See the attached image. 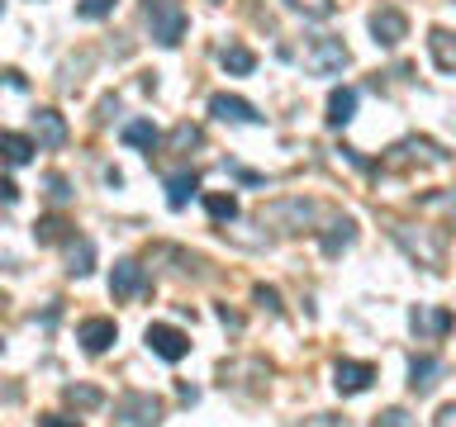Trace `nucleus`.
<instances>
[{"label": "nucleus", "mask_w": 456, "mask_h": 427, "mask_svg": "<svg viewBox=\"0 0 456 427\" xmlns=\"http://www.w3.org/2000/svg\"><path fill=\"white\" fill-rule=\"evenodd\" d=\"M148 20H152V38L162 48H176L181 34H185V10L176 0H148Z\"/></svg>", "instance_id": "nucleus-1"}, {"label": "nucleus", "mask_w": 456, "mask_h": 427, "mask_svg": "<svg viewBox=\"0 0 456 427\" xmlns=\"http://www.w3.org/2000/svg\"><path fill=\"white\" fill-rule=\"evenodd\" d=\"M114 418H119L124 427H157L162 423V399L134 390V394H124L119 404H114Z\"/></svg>", "instance_id": "nucleus-2"}, {"label": "nucleus", "mask_w": 456, "mask_h": 427, "mask_svg": "<svg viewBox=\"0 0 456 427\" xmlns=\"http://www.w3.org/2000/svg\"><path fill=\"white\" fill-rule=\"evenodd\" d=\"M347 62H352V52H347L342 38H314L309 52H305V67L314 71V77H338Z\"/></svg>", "instance_id": "nucleus-3"}, {"label": "nucleus", "mask_w": 456, "mask_h": 427, "mask_svg": "<svg viewBox=\"0 0 456 427\" xmlns=\"http://www.w3.org/2000/svg\"><path fill=\"white\" fill-rule=\"evenodd\" d=\"M395 242H399V247H404L419 266H428V270H437V266H442V238L423 233V228L413 233L409 223H395Z\"/></svg>", "instance_id": "nucleus-4"}, {"label": "nucleus", "mask_w": 456, "mask_h": 427, "mask_svg": "<svg viewBox=\"0 0 456 427\" xmlns=\"http://www.w3.org/2000/svg\"><path fill=\"white\" fill-rule=\"evenodd\" d=\"M142 342H148V351L162 356V361H181V356L191 351V337H185L181 327H171V323H152L148 333H142Z\"/></svg>", "instance_id": "nucleus-5"}, {"label": "nucleus", "mask_w": 456, "mask_h": 427, "mask_svg": "<svg viewBox=\"0 0 456 427\" xmlns=\"http://www.w3.org/2000/svg\"><path fill=\"white\" fill-rule=\"evenodd\" d=\"M370 380H376V366L370 361H338L333 366V390L338 394H366Z\"/></svg>", "instance_id": "nucleus-6"}, {"label": "nucleus", "mask_w": 456, "mask_h": 427, "mask_svg": "<svg viewBox=\"0 0 456 427\" xmlns=\"http://www.w3.org/2000/svg\"><path fill=\"white\" fill-rule=\"evenodd\" d=\"M34 142H38V148H48V152L67 148V124H62V114H57V109H34Z\"/></svg>", "instance_id": "nucleus-7"}, {"label": "nucleus", "mask_w": 456, "mask_h": 427, "mask_svg": "<svg viewBox=\"0 0 456 427\" xmlns=\"http://www.w3.org/2000/svg\"><path fill=\"white\" fill-rule=\"evenodd\" d=\"M114 337H119V327H114V318H86L81 327H77V342L91 356H100V351H110L114 347Z\"/></svg>", "instance_id": "nucleus-8"}, {"label": "nucleus", "mask_w": 456, "mask_h": 427, "mask_svg": "<svg viewBox=\"0 0 456 427\" xmlns=\"http://www.w3.org/2000/svg\"><path fill=\"white\" fill-rule=\"evenodd\" d=\"M370 34H376L380 48H395V43L409 38V20L399 10H376V14H370Z\"/></svg>", "instance_id": "nucleus-9"}, {"label": "nucleus", "mask_w": 456, "mask_h": 427, "mask_svg": "<svg viewBox=\"0 0 456 427\" xmlns=\"http://www.w3.org/2000/svg\"><path fill=\"white\" fill-rule=\"evenodd\" d=\"M409 323H413V333H419V337H447L452 327H456L452 309H428V304L413 309V313H409Z\"/></svg>", "instance_id": "nucleus-10"}, {"label": "nucleus", "mask_w": 456, "mask_h": 427, "mask_svg": "<svg viewBox=\"0 0 456 427\" xmlns=\"http://www.w3.org/2000/svg\"><path fill=\"white\" fill-rule=\"evenodd\" d=\"M148 290V276H142L138 262H114V276H110V294L114 299H134Z\"/></svg>", "instance_id": "nucleus-11"}, {"label": "nucleus", "mask_w": 456, "mask_h": 427, "mask_svg": "<svg viewBox=\"0 0 456 427\" xmlns=\"http://www.w3.org/2000/svg\"><path fill=\"white\" fill-rule=\"evenodd\" d=\"M442 370H447V366H442L437 356H413V361H409V390L413 394H433L437 380H442Z\"/></svg>", "instance_id": "nucleus-12"}, {"label": "nucleus", "mask_w": 456, "mask_h": 427, "mask_svg": "<svg viewBox=\"0 0 456 427\" xmlns=\"http://www.w3.org/2000/svg\"><path fill=\"white\" fill-rule=\"evenodd\" d=\"M262 219H271V223H295V233H305V223L314 219V205H309V199H281V205L262 209Z\"/></svg>", "instance_id": "nucleus-13"}, {"label": "nucleus", "mask_w": 456, "mask_h": 427, "mask_svg": "<svg viewBox=\"0 0 456 427\" xmlns=\"http://www.w3.org/2000/svg\"><path fill=\"white\" fill-rule=\"evenodd\" d=\"M209 114H219L224 124H256V119H262L256 105H248V100H238V95H214L209 100Z\"/></svg>", "instance_id": "nucleus-14"}, {"label": "nucleus", "mask_w": 456, "mask_h": 427, "mask_svg": "<svg viewBox=\"0 0 456 427\" xmlns=\"http://www.w3.org/2000/svg\"><path fill=\"white\" fill-rule=\"evenodd\" d=\"M356 114V91L352 85H338L333 95H328V128H347Z\"/></svg>", "instance_id": "nucleus-15"}, {"label": "nucleus", "mask_w": 456, "mask_h": 427, "mask_svg": "<svg viewBox=\"0 0 456 427\" xmlns=\"http://www.w3.org/2000/svg\"><path fill=\"white\" fill-rule=\"evenodd\" d=\"M428 52H433L437 71H456V34L452 28H433L428 34Z\"/></svg>", "instance_id": "nucleus-16"}, {"label": "nucleus", "mask_w": 456, "mask_h": 427, "mask_svg": "<svg viewBox=\"0 0 456 427\" xmlns=\"http://www.w3.org/2000/svg\"><path fill=\"white\" fill-rule=\"evenodd\" d=\"M91 262H95L91 238H67V270L71 276H91Z\"/></svg>", "instance_id": "nucleus-17"}, {"label": "nucleus", "mask_w": 456, "mask_h": 427, "mask_svg": "<svg viewBox=\"0 0 456 427\" xmlns=\"http://www.w3.org/2000/svg\"><path fill=\"white\" fill-rule=\"evenodd\" d=\"M195 185H200L195 171H176V176H167V205L171 209H185V199L195 195Z\"/></svg>", "instance_id": "nucleus-18"}, {"label": "nucleus", "mask_w": 456, "mask_h": 427, "mask_svg": "<svg viewBox=\"0 0 456 427\" xmlns=\"http://www.w3.org/2000/svg\"><path fill=\"white\" fill-rule=\"evenodd\" d=\"M219 67L233 71V77H248L256 67V57H252V48H242V43H228V48H219Z\"/></svg>", "instance_id": "nucleus-19"}, {"label": "nucleus", "mask_w": 456, "mask_h": 427, "mask_svg": "<svg viewBox=\"0 0 456 427\" xmlns=\"http://www.w3.org/2000/svg\"><path fill=\"white\" fill-rule=\"evenodd\" d=\"M352 238H356V223H352V219H338V223H333V233H323V256L347 252V247H352Z\"/></svg>", "instance_id": "nucleus-20"}, {"label": "nucleus", "mask_w": 456, "mask_h": 427, "mask_svg": "<svg viewBox=\"0 0 456 427\" xmlns=\"http://www.w3.org/2000/svg\"><path fill=\"white\" fill-rule=\"evenodd\" d=\"M62 399H67L71 408H100V404H105V394H100L95 384H67Z\"/></svg>", "instance_id": "nucleus-21"}, {"label": "nucleus", "mask_w": 456, "mask_h": 427, "mask_svg": "<svg viewBox=\"0 0 456 427\" xmlns=\"http://www.w3.org/2000/svg\"><path fill=\"white\" fill-rule=\"evenodd\" d=\"M28 157H34V138H24V133H5V162H10V166H24Z\"/></svg>", "instance_id": "nucleus-22"}, {"label": "nucleus", "mask_w": 456, "mask_h": 427, "mask_svg": "<svg viewBox=\"0 0 456 427\" xmlns=\"http://www.w3.org/2000/svg\"><path fill=\"white\" fill-rule=\"evenodd\" d=\"M124 142H134V148H157V128L134 119V124H124Z\"/></svg>", "instance_id": "nucleus-23"}, {"label": "nucleus", "mask_w": 456, "mask_h": 427, "mask_svg": "<svg viewBox=\"0 0 456 427\" xmlns=\"http://www.w3.org/2000/svg\"><path fill=\"white\" fill-rule=\"evenodd\" d=\"M205 209L214 214L219 223H228V219H238V199L233 195H205Z\"/></svg>", "instance_id": "nucleus-24"}, {"label": "nucleus", "mask_w": 456, "mask_h": 427, "mask_svg": "<svg viewBox=\"0 0 456 427\" xmlns=\"http://www.w3.org/2000/svg\"><path fill=\"white\" fill-rule=\"evenodd\" d=\"M34 238H38V242H67L71 233H67L62 219H38V223H34Z\"/></svg>", "instance_id": "nucleus-25"}, {"label": "nucleus", "mask_w": 456, "mask_h": 427, "mask_svg": "<svg viewBox=\"0 0 456 427\" xmlns=\"http://www.w3.org/2000/svg\"><path fill=\"white\" fill-rule=\"evenodd\" d=\"M285 5L309 14V20H328V14H333V0H285Z\"/></svg>", "instance_id": "nucleus-26"}, {"label": "nucleus", "mask_w": 456, "mask_h": 427, "mask_svg": "<svg viewBox=\"0 0 456 427\" xmlns=\"http://www.w3.org/2000/svg\"><path fill=\"white\" fill-rule=\"evenodd\" d=\"M370 427H419V418L404 413V408H385V413H376V423H370Z\"/></svg>", "instance_id": "nucleus-27"}, {"label": "nucleus", "mask_w": 456, "mask_h": 427, "mask_svg": "<svg viewBox=\"0 0 456 427\" xmlns=\"http://www.w3.org/2000/svg\"><path fill=\"white\" fill-rule=\"evenodd\" d=\"M114 5H119V0H81L77 14L81 20H105V14H114Z\"/></svg>", "instance_id": "nucleus-28"}, {"label": "nucleus", "mask_w": 456, "mask_h": 427, "mask_svg": "<svg viewBox=\"0 0 456 427\" xmlns=\"http://www.w3.org/2000/svg\"><path fill=\"white\" fill-rule=\"evenodd\" d=\"M48 199H53V205H67V199H71L67 176H48Z\"/></svg>", "instance_id": "nucleus-29"}, {"label": "nucleus", "mask_w": 456, "mask_h": 427, "mask_svg": "<svg viewBox=\"0 0 456 427\" xmlns=\"http://www.w3.org/2000/svg\"><path fill=\"white\" fill-rule=\"evenodd\" d=\"M195 142H200V128L195 124H181L176 133H171V148H195Z\"/></svg>", "instance_id": "nucleus-30"}, {"label": "nucleus", "mask_w": 456, "mask_h": 427, "mask_svg": "<svg viewBox=\"0 0 456 427\" xmlns=\"http://www.w3.org/2000/svg\"><path fill=\"white\" fill-rule=\"evenodd\" d=\"M252 299H256V304H262V309H271V313H281V294L271 290V285H256V290H252Z\"/></svg>", "instance_id": "nucleus-31"}, {"label": "nucleus", "mask_w": 456, "mask_h": 427, "mask_svg": "<svg viewBox=\"0 0 456 427\" xmlns=\"http://www.w3.org/2000/svg\"><path fill=\"white\" fill-rule=\"evenodd\" d=\"M299 427H347V418H333V413H314V418H305Z\"/></svg>", "instance_id": "nucleus-32"}, {"label": "nucleus", "mask_w": 456, "mask_h": 427, "mask_svg": "<svg viewBox=\"0 0 456 427\" xmlns=\"http://www.w3.org/2000/svg\"><path fill=\"white\" fill-rule=\"evenodd\" d=\"M38 427H81L77 418H62V413H48V418H38Z\"/></svg>", "instance_id": "nucleus-33"}, {"label": "nucleus", "mask_w": 456, "mask_h": 427, "mask_svg": "<svg viewBox=\"0 0 456 427\" xmlns=\"http://www.w3.org/2000/svg\"><path fill=\"white\" fill-rule=\"evenodd\" d=\"M433 427H456V404H447V408H442L437 418H433Z\"/></svg>", "instance_id": "nucleus-34"}, {"label": "nucleus", "mask_w": 456, "mask_h": 427, "mask_svg": "<svg viewBox=\"0 0 456 427\" xmlns=\"http://www.w3.org/2000/svg\"><path fill=\"white\" fill-rule=\"evenodd\" d=\"M219 318H224L228 327H242V318H238V313H233V309H228V304H219Z\"/></svg>", "instance_id": "nucleus-35"}, {"label": "nucleus", "mask_w": 456, "mask_h": 427, "mask_svg": "<svg viewBox=\"0 0 456 427\" xmlns=\"http://www.w3.org/2000/svg\"><path fill=\"white\" fill-rule=\"evenodd\" d=\"M433 205H447V214H452V223H456V190H452V195H437Z\"/></svg>", "instance_id": "nucleus-36"}]
</instances>
